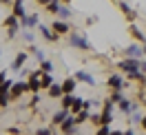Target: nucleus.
<instances>
[{"label": "nucleus", "mask_w": 146, "mask_h": 135, "mask_svg": "<svg viewBox=\"0 0 146 135\" xmlns=\"http://www.w3.org/2000/svg\"><path fill=\"white\" fill-rule=\"evenodd\" d=\"M27 58H29L27 51H20V53L13 58V64H11V69H13V71H20V69L25 67V62H27Z\"/></svg>", "instance_id": "2eb2a0df"}, {"label": "nucleus", "mask_w": 146, "mask_h": 135, "mask_svg": "<svg viewBox=\"0 0 146 135\" xmlns=\"http://www.w3.org/2000/svg\"><path fill=\"white\" fill-rule=\"evenodd\" d=\"M27 53H31V55H36V60H38V62H42V60H44V51H42V49H38L36 45H29V49H27Z\"/></svg>", "instance_id": "b1692460"}, {"label": "nucleus", "mask_w": 146, "mask_h": 135, "mask_svg": "<svg viewBox=\"0 0 146 135\" xmlns=\"http://www.w3.org/2000/svg\"><path fill=\"white\" fill-rule=\"evenodd\" d=\"M58 18H62V20H71L73 18V11H71V7L69 5H60V11H58Z\"/></svg>", "instance_id": "4be33fe9"}, {"label": "nucleus", "mask_w": 146, "mask_h": 135, "mask_svg": "<svg viewBox=\"0 0 146 135\" xmlns=\"http://www.w3.org/2000/svg\"><path fill=\"white\" fill-rule=\"evenodd\" d=\"M124 135H135V133H133V128H126V131H124Z\"/></svg>", "instance_id": "79ce46f5"}, {"label": "nucleus", "mask_w": 146, "mask_h": 135, "mask_svg": "<svg viewBox=\"0 0 146 135\" xmlns=\"http://www.w3.org/2000/svg\"><path fill=\"white\" fill-rule=\"evenodd\" d=\"M38 25H40V16H38V11L27 13L25 18L20 20V29H36Z\"/></svg>", "instance_id": "39448f33"}, {"label": "nucleus", "mask_w": 146, "mask_h": 135, "mask_svg": "<svg viewBox=\"0 0 146 135\" xmlns=\"http://www.w3.org/2000/svg\"><path fill=\"white\" fill-rule=\"evenodd\" d=\"M78 82H84V84H89V86H95V78H93L89 71H75V75H73Z\"/></svg>", "instance_id": "ddd939ff"}, {"label": "nucleus", "mask_w": 146, "mask_h": 135, "mask_svg": "<svg viewBox=\"0 0 146 135\" xmlns=\"http://www.w3.org/2000/svg\"><path fill=\"white\" fill-rule=\"evenodd\" d=\"M89 117H91L89 108H82L80 113H75V115H73V120H75V124L80 126V124H84V122H89Z\"/></svg>", "instance_id": "412c9836"}, {"label": "nucleus", "mask_w": 146, "mask_h": 135, "mask_svg": "<svg viewBox=\"0 0 146 135\" xmlns=\"http://www.w3.org/2000/svg\"><path fill=\"white\" fill-rule=\"evenodd\" d=\"M36 135H55V133L51 131V128H38V131H36Z\"/></svg>", "instance_id": "473e14b6"}, {"label": "nucleus", "mask_w": 146, "mask_h": 135, "mask_svg": "<svg viewBox=\"0 0 146 135\" xmlns=\"http://www.w3.org/2000/svg\"><path fill=\"white\" fill-rule=\"evenodd\" d=\"M40 71H44V73H51L53 71V62H49V60H42V62H40Z\"/></svg>", "instance_id": "c85d7f7f"}, {"label": "nucleus", "mask_w": 146, "mask_h": 135, "mask_svg": "<svg viewBox=\"0 0 146 135\" xmlns=\"http://www.w3.org/2000/svg\"><path fill=\"white\" fill-rule=\"evenodd\" d=\"M51 84H53V75L42 71V75H40V86H42V89H49Z\"/></svg>", "instance_id": "393cba45"}, {"label": "nucleus", "mask_w": 146, "mask_h": 135, "mask_svg": "<svg viewBox=\"0 0 146 135\" xmlns=\"http://www.w3.org/2000/svg\"><path fill=\"white\" fill-rule=\"evenodd\" d=\"M75 86H78V80H75L73 75H69V78L62 82V91L64 93H75Z\"/></svg>", "instance_id": "6ab92c4d"}, {"label": "nucleus", "mask_w": 146, "mask_h": 135, "mask_svg": "<svg viewBox=\"0 0 146 135\" xmlns=\"http://www.w3.org/2000/svg\"><path fill=\"white\" fill-rule=\"evenodd\" d=\"M131 122H135V124H137V122H142V115H139V113H133V117H131Z\"/></svg>", "instance_id": "c9c22d12"}, {"label": "nucleus", "mask_w": 146, "mask_h": 135, "mask_svg": "<svg viewBox=\"0 0 146 135\" xmlns=\"http://www.w3.org/2000/svg\"><path fill=\"white\" fill-rule=\"evenodd\" d=\"M122 98H124V95H122V89H115V91H113V93H111V102H115V104H117V102H119V100H122Z\"/></svg>", "instance_id": "c756f323"}, {"label": "nucleus", "mask_w": 146, "mask_h": 135, "mask_svg": "<svg viewBox=\"0 0 146 135\" xmlns=\"http://www.w3.org/2000/svg\"><path fill=\"white\" fill-rule=\"evenodd\" d=\"M139 71L146 73V60H139Z\"/></svg>", "instance_id": "e433bc0d"}, {"label": "nucleus", "mask_w": 146, "mask_h": 135, "mask_svg": "<svg viewBox=\"0 0 146 135\" xmlns=\"http://www.w3.org/2000/svg\"><path fill=\"white\" fill-rule=\"evenodd\" d=\"M69 115H71V111H69V108H60V111H55V113H53V117H51V124H53V126H60Z\"/></svg>", "instance_id": "f8f14e48"}, {"label": "nucleus", "mask_w": 146, "mask_h": 135, "mask_svg": "<svg viewBox=\"0 0 146 135\" xmlns=\"http://www.w3.org/2000/svg\"><path fill=\"white\" fill-rule=\"evenodd\" d=\"M60 5H62L60 0H51V2H49V5H46V7H44V9L49 11L51 16H58V11H60Z\"/></svg>", "instance_id": "a878e982"}, {"label": "nucleus", "mask_w": 146, "mask_h": 135, "mask_svg": "<svg viewBox=\"0 0 146 135\" xmlns=\"http://www.w3.org/2000/svg\"><path fill=\"white\" fill-rule=\"evenodd\" d=\"M128 33H131V36L135 38L137 42H142V45H144V42H146V36H144V31H142V29L137 27L135 22H131V27H128Z\"/></svg>", "instance_id": "dca6fc26"}, {"label": "nucleus", "mask_w": 146, "mask_h": 135, "mask_svg": "<svg viewBox=\"0 0 146 135\" xmlns=\"http://www.w3.org/2000/svg\"><path fill=\"white\" fill-rule=\"evenodd\" d=\"M5 2H7V0H0V5H5Z\"/></svg>", "instance_id": "a18cd8bd"}, {"label": "nucleus", "mask_w": 146, "mask_h": 135, "mask_svg": "<svg viewBox=\"0 0 146 135\" xmlns=\"http://www.w3.org/2000/svg\"><path fill=\"white\" fill-rule=\"evenodd\" d=\"M60 131H62L64 135H75V133H78V124H75L73 115H69L62 124H60Z\"/></svg>", "instance_id": "1a4fd4ad"}, {"label": "nucleus", "mask_w": 146, "mask_h": 135, "mask_svg": "<svg viewBox=\"0 0 146 135\" xmlns=\"http://www.w3.org/2000/svg\"><path fill=\"white\" fill-rule=\"evenodd\" d=\"M5 80H7V71H0V84H2Z\"/></svg>", "instance_id": "58836bf2"}, {"label": "nucleus", "mask_w": 146, "mask_h": 135, "mask_svg": "<svg viewBox=\"0 0 146 135\" xmlns=\"http://www.w3.org/2000/svg\"><path fill=\"white\" fill-rule=\"evenodd\" d=\"M40 75H42V71H40V69H38V71H31V73H29L27 84H29V91H31V93H38V91L42 89V86H40Z\"/></svg>", "instance_id": "423d86ee"}, {"label": "nucleus", "mask_w": 146, "mask_h": 135, "mask_svg": "<svg viewBox=\"0 0 146 135\" xmlns=\"http://www.w3.org/2000/svg\"><path fill=\"white\" fill-rule=\"evenodd\" d=\"M117 2H119V9H122V13L126 16V20H131V22H133V20L137 18V13H135V11H133V7L128 5L126 0H117Z\"/></svg>", "instance_id": "4468645a"}, {"label": "nucleus", "mask_w": 146, "mask_h": 135, "mask_svg": "<svg viewBox=\"0 0 146 135\" xmlns=\"http://www.w3.org/2000/svg\"><path fill=\"white\" fill-rule=\"evenodd\" d=\"M117 106H119V111H122V113H133V111H135V104H133V102H131V100H126V98H122L117 102Z\"/></svg>", "instance_id": "aec40b11"}, {"label": "nucleus", "mask_w": 146, "mask_h": 135, "mask_svg": "<svg viewBox=\"0 0 146 135\" xmlns=\"http://www.w3.org/2000/svg\"><path fill=\"white\" fill-rule=\"evenodd\" d=\"M5 27H7V36L16 38V36H18V31H20V18H16L13 13L7 16V18H5Z\"/></svg>", "instance_id": "7ed1b4c3"}, {"label": "nucleus", "mask_w": 146, "mask_h": 135, "mask_svg": "<svg viewBox=\"0 0 146 135\" xmlns=\"http://www.w3.org/2000/svg\"><path fill=\"white\" fill-rule=\"evenodd\" d=\"M139 124H142V128L146 131V115H142V122H139Z\"/></svg>", "instance_id": "ea45409f"}, {"label": "nucleus", "mask_w": 146, "mask_h": 135, "mask_svg": "<svg viewBox=\"0 0 146 135\" xmlns=\"http://www.w3.org/2000/svg\"><path fill=\"white\" fill-rule=\"evenodd\" d=\"M11 104V95L9 93H0V108H7Z\"/></svg>", "instance_id": "cd10ccee"}, {"label": "nucleus", "mask_w": 146, "mask_h": 135, "mask_svg": "<svg viewBox=\"0 0 146 135\" xmlns=\"http://www.w3.org/2000/svg\"><path fill=\"white\" fill-rule=\"evenodd\" d=\"M60 2H64V5H71V0H60Z\"/></svg>", "instance_id": "c03bdc74"}, {"label": "nucleus", "mask_w": 146, "mask_h": 135, "mask_svg": "<svg viewBox=\"0 0 146 135\" xmlns=\"http://www.w3.org/2000/svg\"><path fill=\"white\" fill-rule=\"evenodd\" d=\"M142 53L146 55V42H144V45H142Z\"/></svg>", "instance_id": "37998d69"}, {"label": "nucleus", "mask_w": 146, "mask_h": 135, "mask_svg": "<svg viewBox=\"0 0 146 135\" xmlns=\"http://www.w3.org/2000/svg\"><path fill=\"white\" fill-rule=\"evenodd\" d=\"M51 29H53V33H58V36H69V33H71L69 22L62 20V18H58V16H55V20L51 22Z\"/></svg>", "instance_id": "20e7f679"}, {"label": "nucleus", "mask_w": 146, "mask_h": 135, "mask_svg": "<svg viewBox=\"0 0 146 135\" xmlns=\"http://www.w3.org/2000/svg\"><path fill=\"white\" fill-rule=\"evenodd\" d=\"M22 38H25L27 42H33V33H31L29 29H25V31H22Z\"/></svg>", "instance_id": "2f4dec72"}, {"label": "nucleus", "mask_w": 146, "mask_h": 135, "mask_svg": "<svg viewBox=\"0 0 146 135\" xmlns=\"http://www.w3.org/2000/svg\"><path fill=\"white\" fill-rule=\"evenodd\" d=\"M27 91H29V84H27V82H13V86L9 89L11 102H13V100H18L20 95H22V93H27Z\"/></svg>", "instance_id": "0eeeda50"}, {"label": "nucleus", "mask_w": 146, "mask_h": 135, "mask_svg": "<svg viewBox=\"0 0 146 135\" xmlns=\"http://www.w3.org/2000/svg\"><path fill=\"white\" fill-rule=\"evenodd\" d=\"M69 45H71L73 49H80V51H91L93 49L91 42H89V38L84 36V33H78V31H71V33H69Z\"/></svg>", "instance_id": "f257e3e1"}, {"label": "nucleus", "mask_w": 146, "mask_h": 135, "mask_svg": "<svg viewBox=\"0 0 146 135\" xmlns=\"http://www.w3.org/2000/svg\"><path fill=\"white\" fill-rule=\"evenodd\" d=\"M124 55L126 58H142V42H131V45L124 47Z\"/></svg>", "instance_id": "6e6552de"}, {"label": "nucleus", "mask_w": 146, "mask_h": 135, "mask_svg": "<svg viewBox=\"0 0 146 135\" xmlns=\"http://www.w3.org/2000/svg\"><path fill=\"white\" fill-rule=\"evenodd\" d=\"M38 29H40V36L44 38L46 42H55V40H58V33H53V29L51 27H46V25H42V22H40V25H38Z\"/></svg>", "instance_id": "9b49d317"}, {"label": "nucleus", "mask_w": 146, "mask_h": 135, "mask_svg": "<svg viewBox=\"0 0 146 135\" xmlns=\"http://www.w3.org/2000/svg\"><path fill=\"white\" fill-rule=\"evenodd\" d=\"M82 108H84V100L75 95V98H73V104L69 106V111H71V115H75V113H80Z\"/></svg>", "instance_id": "5701e85b"}, {"label": "nucleus", "mask_w": 146, "mask_h": 135, "mask_svg": "<svg viewBox=\"0 0 146 135\" xmlns=\"http://www.w3.org/2000/svg\"><path fill=\"white\" fill-rule=\"evenodd\" d=\"M109 133H111L109 124H100V128H98V133H95V135H109Z\"/></svg>", "instance_id": "7c9ffc66"}, {"label": "nucleus", "mask_w": 146, "mask_h": 135, "mask_svg": "<svg viewBox=\"0 0 146 135\" xmlns=\"http://www.w3.org/2000/svg\"><path fill=\"white\" fill-rule=\"evenodd\" d=\"M7 133H9V135H20V128H16V126H11V128H7Z\"/></svg>", "instance_id": "72a5a7b5"}, {"label": "nucleus", "mask_w": 146, "mask_h": 135, "mask_svg": "<svg viewBox=\"0 0 146 135\" xmlns=\"http://www.w3.org/2000/svg\"><path fill=\"white\" fill-rule=\"evenodd\" d=\"M109 135H124V131H111Z\"/></svg>", "instance_id": "a19ab883"}, {"label": "nucleus", "mask_w": 146, "mask_h": 135, "mask_svg": "<svg viewBox=\"0 0 146 135\" xmlns=\"http://www.w3.org/2000/svg\"><path fill=\"white\" fill-rule=\"evenodd\" d=\"M49 98H53V100H60L64 95V91H62V84H58V82H53L51 86H49Z\"/></svg>", "instance_id": "a211bd4d"}, {"label": "nucleus", "mask_w": 146, "mask_h": 135, "mask_svg": "<svg viewBox=\"0 0 146 135\" xmlns=\"http://www.w3.org/2000/svg\"><path fill=\"white\" fill-rule=\"evenodd\" d=\"M11 13H13V16H16V18H25V16H27V11H25V2H22V0H13V7H11Z\"/></svg>", "instance_id": "f3484780"}, {"label": "nucleus", "mask_w": 146, "mask_h": 135, "mask_svg": "<svg viewBox=\"0 0 146 135\" xmlns=\"http://www.w3.org/2000/svg\"><path fill=\"white\" fill-rule=\"evenodd\" d=\"M49 2H51V0H36V5H40V7H46Z\"/></svg>", "instance_id": "4c0bfd02"}, {"label": "nucleus", "mask_w": 146, "mask_h": 135, "mask_svg": "<svg viewBox=\"0 0 146 135\" xmlns=\"http://www.w3.org/2000/svg\"><path fill=\"white\" fill-rule=\"evenodd\" d=\"M73 98H75V93H64L62 98H60V102H62V108H69L73 104Z\"/></svg>", "instance_id": "bb28decb"}, {"label": "nucleus", "mask_w": 146, "mask_h": 135, "mask_svg": "<svg viewBox=\"0 0 146 135\" xmlns=\"http://www.w3.org/2000/svg\"><path fill=\"white\" fill-rule=\"evenodd\" d=\"M106 86H109V89H124V86H126V80H124V78H122V75H117V73H113V75H109V78H106Z\"/></svg>", "instance_id": "9d476101"}, {"label": "nucleus", "mask_w": 146, "mask_h": 135, "mask_svg": "<svg viewBox=\"0 0 146 135\" xmlns=\"http://www.w3.org/2000/svg\"><path fill=\"white\" fill-rule=\"evenodd\" d=\"M95 22H98V16H89L86 18V25H95Z\"/></svg>", "instance_id": "f704fd0d"}, {"label": "nucleus", "mask_w": 146, "mask_h": 135, "mask_svg": "<svg viewBox=\"0 0 146 135\" xmlns=\"http://www.w3.org/2000/svg\"><path fill=\"white\" fill-rule=\"evenodd\" d=\"M139 60L142 58H124L117 62V69L124 73H133V71H139Z\"/></svg>", "instance_id": "f03ea898"}]
</instances>
